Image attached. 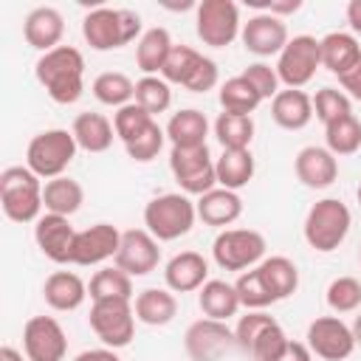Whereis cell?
<instances>
[{"label": "cell", "instance_id": "1", "mask_svg": "<svg viewBox=\"0 0 361 361\" xmlns=\"http://www.w3.org/2000/svg\"><path fill=\"white\" fill-rule=\"evenodd\" d=\"M34 76L45 87L51 102L73 104L85 93V56L73 45H59L48 54H39Z\"/></svg>", "mask_w": 361, "mask_h": 361}, {"label": "cell", "instance_id": "2", "mask_svg": "<svg viewBox=\"0 0 361 361\" xmlns=\"http://www.w3.org/2000/svg\"><path fill=\"white\" fill-rule=\"evenodd\" d=\"M144 23L141 14L133 8H110L99 6L85 14L82 20V37L93 51H116L135 39H141Z\"/></svg>", "mask_w": 361, "mask_h": 361}, {"label": "cell", "instance_id": "3", "mask_svg": "<svg viewBox=\"0 0 361 361\" xmlns=\"http://www.w3.org/2000/svg\"><path fill=\"white\" fill-rule=\"evenodd\" d=\"M42 186L28 166H6L0 172V206L11 223H37L42 217Z\"/></svg>", "mask_w": 361, "mask_h": 361}, {"label": "cell", "instance_id": "4", "mask_svg": "<svg viewBox=\"0 0 361 361\" xmlns=\"http://www.w3.org/2000/svg\"><path fill=\"white\" fill-rule=\"evenodd\" d=\"M197 220L195 200L183 192H164L155 195L144 206V228L158 240V243H172L180 240L192 231Z\"/></svg>", "mask_w": 361, "mask_h": 361}, {"label": "cell", "instance_id": "5", "mask_svg": "<svg viewBox=\"0 0 361 361\" xmlns=\"http://www.w3.org/2000/svg\"><path fill=\"white\" fill-rule=\"evenodd\" d=\"M350 228H353V214H350L347 203L338 197H322L307 209L302 234L313 251L330 254L347 240Z\"/></svg>", "mask_w": 361, "mask_h": 361}, {"label": "cell", "instance_id": "6", "mask_svg": "<svg viewBox=\"0 0 361 361\" xmlns=\"http://www.w3.org/2000/svg\"><path fill=\"white\" fill-rule=\"evenodd\" d=\"M76 152H79V144H76L73 133L65 130V127H51V130L37 133L28 141V147H25V166L37 178L51 180V178L65 175V169L73 164Z\"/></svg>", "mask_w": 361, "mask_h": 361}, {"label": "cell", "instance_id": "7", "mask_svg": "<svg viewBox=\"0 0 361 361\" xmlns=\"http://www.w3.org/2000/svg\"><path fill=\"white\" fill-rule=\"evenodd\" d=\"M268 243L257 228H223L212 243V259L223 271H251L265 259Z\"/></svg>", "mask_w": 361, "mask_h": 361}, {"label": "cell", "instance_id": "8", "mask_svg": "<svg viewBox=\"0 0 361 361\" xmlns=\"http://www.w3.org/2000/svg\"><path fill=\"white\" fill-rule=\"evenodd\" d=\"M169 172L183 195H206L217 186L214 158L209 152V144L200 147H172L169 152Z\"/></svg>", "mask_w": 361, "mask_h": 361}, {"label": "cell", "instance_id": "9", "mask_svg": "<svg viewBox=\"0 0 361 361\" xmlns=\"http://www.w3.org/2000/svg\"><path fill=\"white\" fill-rule=\"evenodd\" d=\"M195 31L197 39L209 48H228L240 31V6L234 0H203L195 8Z\"/></svg>", "mask_w": 361, "mask_h": 361}, {"label": "cell", "instance_id": "10", "mask_svg": "<svg viewBox=\"0 0 361 361\" xmlns=\"http://www.w3.org/2000/svg\"><path fill=\"white\" fill-rule=\"evenodd\" d=\"M90 330L96 333V338L102 341V347L110 350H121L133 341L135 336V310L133 302L127 299H102L90 305Z\"/></svg>", "mask_w": 361, "mask_h": 361}, {"label": "cell", "instance_id": "11", "mask_svg": "<svg viewBox=\"0 0 361 361\" xmlns=\"http://www.w3.org/2000/svg\"><path fill=\"white\" fill-rule=\"evenodd\" d=\"M276 73H279V82L285 87H293V90H302L313 76L316 71L322 68V42L310 34H296L288 39V45L282 48V54L276 56Z\"/></svg>", "mask_w": 361, "mask_h": 361}, {"label": "cell", "instance_id": "12", "mask_svg": "<svg viewBox=\"0 0 361 361\" xmlns=\"http://www.w3.org/2000/svg\"><path fill=\"white\" fill-rule=\"evenodd\" d=\"M305 344L322 361H344L355 353L353 327L341 316H319L307 324Z\"/></svg>", "mask_w": 361, "mask_h": 361}, {"label": "cell", "instance_id": "13", "mask_svg": "<svg viewBox=\"0 0 361 361\" xmlns=\"http://www.w3.org/2000/svg\"><path fill=\"white\" fill-rule=\"evenodd\" d=\"M231 347H237L234 330L226 322L209 316L192 322L183 333V350L189 361H220L226 353H231Z\"/></svg>", "mask_w": 361, "mask_h": 361}, {"label": "cell", "instance_id": "14", "mask_svg": "<svg viewBox=\"0 0 361 361\" xmlns=\"http://www.w3.org/2000/svg\"><path fill=\"white\" fill-rule=\"evenodd\" d=\"M23 353L28 361H65L68 336L54 316H31L23 327Z\"/></svg>", "mask_w": 361, "mask_h": 361}, {"label": "cell", "instance_id": "15", "mask_svg": "<svg viewBox=\"0 0 361 361\" xmlns=\"http://www.w3.org/2000/svg\"><path fill=\"white\" fill-rule=\"evenodd\" d=\"M116 268H121L130 276H147L161 262L158 240L147 228H127L121 231V245L116 254Z\"/></svg>", "mask_w": 361, "mask_h": 361}, {"label": "cell", "instance_id": "16", "mask_svg": "<svg viewBox=\"0 0 361 361\" xmlns=\"http://www.w3.org/2000/svg\"><path fill=\"white\" fill-rule=\"evenodd\" d=\"M288 39L290 37H288L285 20L265 14V11H257L254 17H248V23H243V31H240V42L245 45V51L259 59L279 56L282 48L288 45Z\"/></svg>", "mask_w": 361, "mask_h": 361}, {"label": "cell", "instance_id": "17", "mask_svg": "<svg viewBox=\"0 0 361 361\" xmlns=\"http://www.w3.org/2000/svg\"><path fill=\"white\" fill-rule=\"evenodd\" d=\"M34 243L56 265H73V243H76V228L71 226V217L62 214H42L34 223Z\"/></svg>", "mask_w": 361, "mask_h": 361}, {"label": "cell", "instance_id": "18", "mask_svg": "<svg viewBox=\"0 0 361 361\" xmlns=\"http://www.w3.org/2000/svg\"><path fill=\"white\" fill-rule=\"evenodd\" d=\"M121 245V231L113 223H93L85 231H76V243H73V265L90 268V265H102L107 259H116Z\"/></svg>", "mask_w": 361, "mask_h": 361}, {"label": "cell", "instance_id": "19", "mask_svg": "<svg viewBox=\"0 0 361 361\" xmlns=\"http://www.w3.org/2000/svg\"><path fill=\"white\" fill-rule=\"evenodd\" d=\"M296 180L307 189H327L338 180V158L327 147H302L293 158Z\"/></svg>", "mask_w": 361, "mask_h": 361}, {"label": "cell", "instance_id": "20", "mask_svg": "<svg viewBox=\"0 0 361 361\" xmlns=\"http://www.w3.org/2000/svg\"><path fill=\"white\" fill-rule=\"evenodd\" d=\"M23 37H25V42L31 48H37L39 54H48V51L62 45L65 17L54 6H37L23 20Z\"/></svg>", "mask_w": 361, "mask_h": 361}, {"label": "cell", "instance_id": "21", "mask_svg": "<svg viewBox=\"0 0 361 361\" xmlns=\"http://www.w3.org/2000/svg\"><path fill=\"white\" fill-rule=\"evenodd\" d=\"M164 282L172 293H195L209 282V259L197 251H180L164 265Z\"/></svg>", "mask_w": 361, "mask_h": 361}, {"label": "cell", "instance_id": "22", "mask_svg": "<svg viewBox=\"0 0 361 361\" xmlns=\"http://www.w3.org/2000/svg\"><path fill=\"white\" fill-rule=\"evenodd\" d=\"M87 296H90L87 293V282L73 271H54L42 282V299L56 313H71V310L82 307V302Z\"/></svg>", "mask_w": 361, "mask_h": 361}, {"label": "cell", "instance_id": "23", "mask_svg": "<svg viewBox=\"0 0 361 361\" xmlns=\"http://www.w3.org/2000/svg\"><path fill=\"white\" fill-rule=\"evenodd\" d=\"M271 118L276 127L282 130H305L313 121V96H307L305 90H293L285 87L271 99Z\"/></svg>", "mask_w": 361, "mask_h": 361}, {"label": "cell", "instance_id": "24", "mask_svg": "<svg viewBox=\"0 0 361 361\" xmlns=\"http://www.w3.org/2000/svg\"><path fill=\"white\" fill-rule=\"evenodd\" d=\"M195 209H197V220H203L206 226L226 228V226H231V223L240 220V214H243V197H240V192L214 186L212 192H206V195H200L195 200Z\"/></svg>", "mask_w": 361, "mask_h": 361}, {"label": "cell", "instance_id": "25", "mask_svg": "<svg viewBox=\"0 0 361 361\" xmlns=\"http://www.w3.org/2000/svg\"><path fill=\"white\" fill-rule=\"evenodd\" d=\"M71 133L79 144V149L85 152H107L113 147V138H116V127L113 121L104 116V113H96V110H85L73 118L71 124Z\"/></svg>", "mask_w": 361, "mask_h": 361}, {"label": "cell", "instance_id": "26", "mask_svg": "<svg viewBox=\"0 0 361 361\" xmlns=\"http://www.w3.org/2000/svg\"><path fill=\"white\" fill-rule=\"evenodd\" d=\"M135 319L149 327H164L178 316V299L169 288H144L133 299Z\"/></svg>", "mask_w": 361, "mask_h": 361}, {"label": "cell", "instance_id": "27", "mask_svg": "<svg viewBox=\"0 0 361 361\" xmlns=\"http://www.w3.org/2000/svg\"><path fill=\"white\" fill-rule=\"evenodd\" d=\"M319 42H322V68H327L336 76H344L361 59V45L353 31H330Z\"/></svg>", "mask_w": 361, "mask_h": 361}, {"label": "cell", "instance_id": "28", "mask_svg": "<svg viewBox=\"0 0 361 361\" xmlns=\"http://www.w3.org/2000/svg\"><path fill=\"white\" fill-rule=\"evenodd\" d=\"M172 48H175V42H172L166 28H161V25L147 28L141 34V39L135 42V65H138V71L144 76H161Z\"/></svg>", "mask_w": 361, "mask_h": 361}, {"label": "cell", "instance_id": "29", "mask_svg": "<svg viewBox=\"0 0 361 361\" xmlns=\"http://www.w3.org/2000/svg\"><path fill=\"white\" fill-rule=\"evenodd\" d=\"M214 172H217V186L240 192L243 186L251 183L257 172V161L251 149H223L220 158H214Z\"/></svg>", "mask_w": 361, "mask_h": 361}, {"label": "cell", "instance_id": "30", "mask_svg": "<svg viewBox=\"0 0 361 361\" xmlns=\"http://www.w3.org/2000/svg\"><path fill=\"white\" fill-rule=\"evenodd\" d=\"M82 203H85V189L71 175H59V178L45 180V186H42V206H45L48 214L71 217V214H76L82 209Z\"/></svg>", "mask_w": 361, "mask_h": 361}, {"label": "cell", "instance_id": "31", "mask_svg": "<svg viewBox=\"0 0 361 361\" xmlns=\"http://www.w3.org/2000/svg\"><path fill=\"white\" fill-rule=\"evenodd\" d=\"M257 271L262 274V279H265V285H268L274 302H282V299L293 296L296 288H299V268H296V262H293L290 257H285V254H271V257H265V259L257 265Z\"/></svg>", "mask_w": 361, "mask_h": 361}, {"label": "cell", "instance_id": "32", "mask_svg": "<svg viewBox=\"0 0 361 361\" xmlns=\"http://www.w3.org/2000/svg\"><path fill=\"white\" fill-rule=\"evenodd\" d=\"M197 305H200L203 316L217 319V322H228L243 307L240 296L234 290V282H226V279H209L197 290Z\"/></svg>", "mask_w": 361, "mask_h": 361}, {"label": "cell", "instance_id": "33", "mask_svg": "<svg viewBox=\"0 0 361 361\" xmlns=\"http://www.w3.org/2000/svg\"><path fill=\"white\" fill-rule=\"evenodd\" d=\"M164 130L172 147H200L206 144V135H209V118L197 107H183L169 116Z\"/></svg>", "mask_w": 361, "mask_h": 361}, {"label": "cell", "instance_id": "34", "mask_svg": "<svg viewBox=\"0 0 361 361\" xmlns=\"http://www.w3.org/2000/svg\"><path fill=\"white\" fill-rule=\"evenodd\" d=\"M90 90H93V96H96L99 104H107V107H116V110L124 107V104H130V102H135V82L127 73H121V71H104V73H99L93 79Z\"/></svg>", "mask_w": 361, "mask_h": 361}, {"label": "cell", "instance_id": "35", "mask_svg": "<svg viewBox=\"0 0 361 361\" xmlns=\"http://www.w3.org/2000/svg\"><path fill=\"white\" fill-rule=\"evenodd\" d=\"M87 293H90L93 302H102V299H127V302H133L135 299L133 296V276L124 274L116 265L99 268L87 282Z\"/></svg>", "mask_w": 361, "mask_h": 361}, {"label": "cell", "instance_id": "36", "mask_svg": "<svg viewBox=\"0 0 361 361\" xmlns=\"http://www.w3.org/2000/svg\"><path fill=\"white\" fill-rule=\"evenodd\" d=\"M254 118L240 116V113H220L214 118V138L220 141L223 149H251L254 141Z\"/></svg>", "mask_w": 361, "mask_h": 361}, {"label": "cell", "instance_id": "37", "mask_svg": "<svg viewBox=\"0 0 361 361\" xmlns=\"http://www.w3.org/2000/svg\"><path fill=\"white\" fill-rule=\"evenodd\" d=\"M217 102L226 113H240V116H251L259 104H262V96L254 90V85L240 73V76H231L220 85V93H217Z\"/></svg>", "mask_w": 361, "mask_h": 361}, {"label": "cell", "instance_id": "38", "mask_svg": "<svg viewBox=\"0 0 361 361\" xmlns=\"http://www.w3.org/2000/svg\"><path fill=\"white\" fill-rule=\"evenodd\" d=\"M324 147L338 158V155H353L361 149V121L350 113L333 124L324 127Z\"/></svg>", "mask_w": 361, "mask_h": 361}, {"label": "cell", "instance_id": "39", "mask_svg": "<svg viewBox=\"0 0 361 361\" xmlns=\"http://www.w3.org/2000/svg\"><path fill=\"white\" fill-rule=\"evenodd\" d=\"M135 104H141L152 118L166 113L172 104V85L161 76H141L135 82Z\"/></svg>", "mask_w": 361, "mask_h": 361}, {"label": "cell", "instance_id": "40", "mask_svg": "<svg viewBox=\"0 0 361 361\" xmlns=\"http://www.w3.org/2000/svg\"><path fill=\"white\" fill-rule=\"evenodd\" d=\"M350 113H353V99L344 90L330 87V85L316 90V96H313V116L324 127L338 121V118H344V116H350Z\"/></svg>", "mask_w": 361, "mask_h": 361}, {"label": "cell", "instance_id": "41", "mask_svg": "<svg viewBox=\"0 0 361 361\" xmlns=\"http://www.w3.org/2000/svg\"><path fill=\"white\" fill-rule=\"evenodd\" d=\"M234 290H237L240 305L245 310H265L268 305H274V296H271V290H268V285H265V279L257 268L243 271L234 282Z\"/></svg>", "mask_w": 361, "mask_h": 361}, {"label": "cell", "instance_id": "42", "mask_svg": "<svg viewBox=\"0 0 361 361\" xmlns=\"http://www.w3.org/2000/svg\"><path fill=\"white\" fill-rule=\"evenodd\" d=\"M200 59H203V54L195 51L192 45H175L169 51V56H166V65L161 71V79H166L169 85H180L183 87L189 82V76L195 73V68L200 65Z\"/></svg>", "mask_w": 361, "mask_h": 361}, {"label": "cell", "instance_id": "43", "mask_svg": "<svg viewBox=\"0 0 361 361\" xmlns=\"http://www.w3.org/2000/svg\"><path fill=\"white\" fill-rule=\"evenodd\" d=\"M327 307L333 313H353L361 307V282L355 276H336L324 290Z\"/></svg>", "mask_w": 361, "mask_h": 361}, {"label": "cell", "instance_id": "44", "mask_svg": "<svg viewBox=\"0 0 361 361\" xmlns=\"http://www.w3.org/2000/svg\"><path fill=\"white\" fill-rule=\"evenodd\" d=\"M152 121H155V118H152L141 104H135V102H130V104H124V107H118V110L113 113L116 138H118L121 144H130V141H133L135 135H141Z\"/></svg>", "mask_w": 361, "mask_h": 361}, {"label": "cell", "instance_id": "45", "mask_svg": "<svg viewBox=\"0 0 361 361\" xmlns=\"http://www.w3.org/2000/svg\"><path fill=\"white\" fill-rule=\"evenodd\" d=\"M164 141H166V130H164L158 121H152L141 135H135L130 144H124V149H127V155H130L135 164H149V161H155L158 152L164 149Z\"/></svg>", "mask_w": 361, "mask_h": 361}, {"label": "cell", "instance_id": "46", "mask_svg": "<svg viewBox=\"0 0 361 361\" xmlns=\"http://www.w3.org/2000/svg\"><path fill=\"white\" fill-rule=\"evenodd\" d=\"M274 322H276V319H274L271 313H265V310H245V316H240L237 324H234V341H237V347H240L243 353H248L251 344L259 338V333H262L265 327H271Z\"/></svg>", "mask_w": 361, "mask_h": 361}, {"label": "cell", "instance_id": "47", "mask_svg": "<svg viewBox=\"0 0 361 361\" xmlns=\"http://www.w3.org/2000/svg\"><path fill=\"white\" fill-rule=\"evenodd\" d=\"M290 344V338L285 336V330H282V324L279 322H274L271 327H265L262 333H259V338L251 344V350H248V355L254 358V361H276L282 353H285V347Z\"/></svg>", "mask_w": 361, "mask_h": 361}, {"label": "cell", "instance_id": "48", "mask_svg": "<svg viewBox=\"0 0 361 361\" xmlns=\"http://www.w3.org/2000/svg\"><path fill=\"white\" fill-rule=\"evenodd\" d=\"M243 76L254 85V90L262 96V102L265 99H274L282 87V82H279V73H276V68L274 65H268V62H251L245 71H243Z\"/></svg>", "mask_w": 361, "mask_h": 361}, {"label": "cell", "instance_id": "49", "mask_svg": "<svg viewBox=\"0 0 361 361\" xmlns=\"http://www.w3.org/2000/svg\"><path fill=\"white\" fill-rule=\"evenodd\" d=\"M217 82H220V71H217V62L214 59H209V56H203L200 59V65L195 68V73L189 76V82L183 85L189 93H209V90H214L217 87Z\"/></svg>", "mask_w": 361, "mask_h": 361}, {"label": "cell", "instance_id": "50", "mask_svg": "<svg viewBox=\"0 0 361 361\" xmlns=\"http://www.w3.org/2000/svg\"><path fill=\"white\" fill-rule=\"evenodd\" d=\"M248 6L265 11V14H274V17H288V14H296L302 8V0H248Z\"/></svg>", "mask_w": 361, "mask_h": 361}, {"label": "cell", "instance_id": "51", "mask_svg": "<svg viewBox=\"0 0 361 361\" xmlns=\"http://www.w3.org/2000/svg\"><path fill=\"white\" fill-rule=\"evenodd\" d=\"M338 85H341V90H344L353 102H361V59H358L344 76H338Z\"/></svg>", "mask_w": 361, "mask_h": 361}, {"label": "cell", "instance_id": "52", "mask_svg": "<svg viewBox=\"0 0 361 361\" xmlns=\"http://www.w3.org/2000/svg\"><path fill=\"white\" fill-rule=\"evenodd\" d=\"M276 361H313V353H310V347L305 341H293L290 338V344L285 347V353Z\"/></svg>", "mask_w": 361, "mask_h": 361}, {"label": "cell", "instance_id": "53", "mask_svg": "<svg viewBox=\"0 0 361 361\" xmlns=\"http://www.w3.org/2000/svg\"><path fill=\"white\" fill-rule=\"evenodd\" d=\"M73 361H121V358L110 347H93V350H82Z\"/></svg>", "mask_w": 361, "mask_h": 361}, {"label": "cell", "instance_id": "54", "mask_svg": "<svg viewBox=\"0 0 361 361\" xmlns=\"http://www.w3.org/2000/svg\"><path fill=\"white\" fill-rule=\"evenodd\" d=\"M344 14H347V23H350L353 34H361V0H350Z\"/></svg>", "mask_w": 361, "mask_h": 361}, {"label": "cell", "instance_id": "55", "mask_svg": "<svg viewBox=\"0 0 361 361\" xmlns=\"http://www.w3.org/2000/svg\"><path fill=\"white\" fill-rule=\"evenodd\" d=\"M0 361H28V358H25L23 350H17V347H11V344H3V347H0Z\"/></svg>", "mask_w": 361, "mask_h": 361}, {"label": "cell", "instance_id": "56", "mask_svg": "<svg viewBox=\"0 0 361 361\" xmlns=\"http://www.w3.org/2000/svg\"><path fill=\"white\" fill-rule=\"evenodd\" d=\"M350 327H353V338H355V347H361V313L353 319V324H350Z\"/></svg>", "mask_w": 361, "mask_h": 361}, {"label": "cell", "instance_id": "57", "mask_svg": "<svg viewBox=\"0 0 361 361\" xmlns=\"http://www.w3.org/2000/svg\"><path fill=\"white\" fill-rule=\"evenodd\" d=\"M355 200H358V206H361V183H358V189H355Z\"/></svg>", "mask_w": 361, "mask_h": 361}, {"label": "cell", "instance_id": "58", "mask_svg": "<svg viewBox=\"0 0 361 361\" xmlns=\"http://www.w3.org/2000/svg\"><path fill=\"white\" fill-rule=\"evenodd\" d=\"M358 262H361V248H358Z\"/></svg>", "mask_w": 361, "mask_h": 361}]
</instances>
